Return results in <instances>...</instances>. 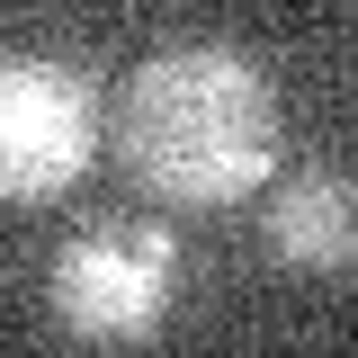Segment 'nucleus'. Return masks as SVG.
I'll return each mask as SVG.
<instances>
[{
  "label": "nucleus",
  "mask_w": 358,
  "mask_h": 358,
  "mask_svg": "<svg viewBox=\"0 0 358 358\" xmlns=\"http://www.w3.org/2000/svg\"><path fill=\"white\" fill-rule=\"evenodd\" d=\"M54 313L81 341H152L179 296V233L162 224H90L54 251Z\"/></svg>",
  "instance_id": "2"
},
{
  "label": "nucleus",
  "mask_w": 358,
  "mask_h": 358,
  "mask_svg": "<svg viewBox=\"0 0 358 358\" xmlns=\"http://www.w3.org/2000/svg\"><path fill=\"white\" fill-rule=\"evenodd\" d=\"M260 242H268L287 268H313V278L358 268V188H350V179H331V171H296L287 188H268Z\"/></svg>",
  "instance_id": "4"
},
{
  "label": "nucleus",
  "mask_w": 358,
  "mask_h": 358,
  "mask_svg": "<svg viewBox=\"0 0 358 358\" xmlns=\"http://www.w3.org/2000/svg\"><path fill=\"white\" fill-rule=\"evenodd\" d=\"M90 162H99V90L54 54H18L0 72V188L36 206L63 197Z\"/></svg>",
  "instance_id": "3"
},
{
  "label": "nucleus",
  "mask_w": 358,
  "mask_h": 358,
  "mask_svg": "<svg viewBox=\"0 0 358 358\" xmlns=\"http://www.w3.org/2000/svg\"><path fill=\"white\" fill-rule=\"evenodd\" d=\"M117 171L162 206H233L278 162V90L233 45H171L134 63L108 108Z\"/></svg>",
  "instance_id": "1"
}]
</instances>
